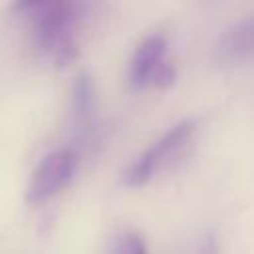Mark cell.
Masks as SVG:
<instances>
[{
    "instance_id": "1",
    "label": "cell",
    "mask_w": 254,
    "mask_h": 254,
    "mask_svg": "<svg viewBox=\"0 0 254 254\" xmlns=\"http://www.w3.org/2000/svg\"><path fill=\"white\" fill-rule=\"evenodd\" d=\"M14 10L26 16L32 28L36 48L44 54H50L58 67H64L77 58L73 28L85 20L89 4L67 0H42L18 2L14 4Z\"/></svg>"
},
{
    "instance_id": "2",
    "label": "cell",
    "mask_w": 254,
    "mask_h": 254,
    "mask_svg": "<svg viewBox=\"0 0 254 254\" xmlns=\"http://www.w3.org/2000/svg\"><path fill=\"white\" fill-rule=\"evenodd\" d=\"M194 131H196L194 119H183L175 123L121 173V183L127 187L145 185L159 167L175 161V157L183 153V149L192 141Z\"/></svg>"
},
{
    "instance_id": "3",
    "label": "cell",
    "mask_w": 254,
    "mask_h": 254,
    "mask_svg": "<svg viewBox=\"0 0 254 254\" xmlns=\"http://www.w3.org/2000/svg\"><path fill=\"white\" fill-rule=\"evenodd\" d=\"M75 153L69 149H58L48 153L30 177V183L26 187V200L42 202L62 190L69 183L75 171Z\"/></svg>"
},
{
    "instance_id": "4",
    "label": "cell",
    "mask_w": 254,
    "mask_h": 254,
    "mask_svg": "<svg viewBox=\"0 0 254 254\" xmlns=\"http://www.w3.org/2000/svg\"><path fill=\"white\" fill-rule=\"evenodd\" d=\"M254 54V18L246 16L232 22L224 32H220L214 42L212 56L220 65H240L250 62Z\"/></svg>"
},
{
    "instance_id": "5",
    "label": "cell",
    "mask_w": 254,
    "mask_h": 254,
    "mask_svg": "<svg viewBox=\"0 0 254 254\" xmlns=\"http://www.w3.org/2000/svg\"><path fill=\"white\" fill-rule=\"evenodd\" d=\"M165 52L167 40L163 34H151L139 42L127 69V81L133 89H141L151 81L157 65L165 60Z\"/></svg>"
},
{
    "instance_id": "6",
    "label": "cell",
    "mask_w": 254,
    "mask_h": 254,
    "mask_svg": "<svg viewBox=\"0 0 254 254\" xmlns=\"http://www.w3.org/2000/svg\"><path fill=\"white\" fill-rule=\"evenodd\" d=\"M95 109V85L87 71H79L71 85V113L79 133H87L93 123Z\"/></svg>"
},
{
    "instance_id": "7",
    "label": "cell",
    "mask_w": 254,
    "mask_h": 254,
    "mask_svg": "<svg viewBox=\"0 0 254 254\" xmlns=\"http://www.w3.org/2000/svg\"><path fill=\"white\" fill-rule=\"evenodd\" d=\"M109 254H147L145 238L135 230H123L113 238Z\"/></svg>"
},
{
    "instance_id": "8",
    "label": "cell",
    "mask_w": 254,
    "mask_h": 254,
    "mask_svg": "<svg viewBox=\"0 0 254 254\" xmlns=\"http://www.w3.org/2000/svg\"><path fill=\"white\" fill-rule=\"evenodd\" d=\"M175 77H177V69H175V65L165 58V60L157 65V69H155L151 81H153L157 87H169V85L175 83Z\"/></svg>"
},
{
    "instance_id": "9",
    "label": "cell",
    "mask_w": 254,
    "mask_h": 254,
    "mask_svg": "<svg viewBox=\"0 0 254 254\" xmlns=\"http://www.w3.org/2000/svg\"><path fill=\"white\" fill-rule=\"evenodd\" d=\"M200 254H218V248H216V240L212 234L204 236L202 240V248H200Z\"/></svg>"
}]
</instances>
